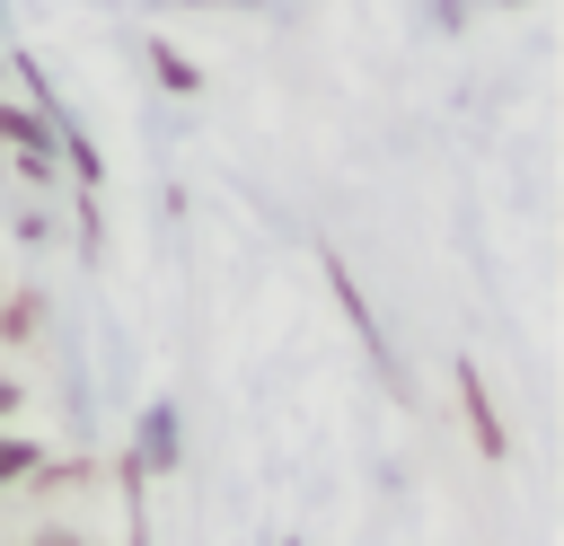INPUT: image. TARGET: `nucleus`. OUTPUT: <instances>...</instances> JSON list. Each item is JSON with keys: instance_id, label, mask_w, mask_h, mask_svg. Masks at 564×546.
I'll return each mask as SVG.
<instances>
[{"instance_id": "nucleus-1", "label": "nucleus", "mask_w": 564, "mask_h": 546, "mask_svg": "<svg viewBox=\"0 0 564 546\" xmlns=\"http://www.w3.org/2000/svg\"><path fill=\"white\" fill-rule=\"evenodd\" d=\"M458 414H467V440H476V458H511V423H502V405H494V387H485V370L476 361H458Z\"/></svg>"}, {"instance_id": "nucleus-3", "label": "nucleus", "mask_w": 564, "mask_h": 546, "mask_svg": "<svg viewBox=\"0 0 564 546\" xmlns=\"http://www.w3.org/2000/svg\"><path fill=\"white\" fill-rule=\"evenodd\" d=\"M132 467H176V405H150L132 432Z\"/></svg>"}, {"instance_id": "nucleus-6", "label": "nucleus", "mask_w": 564, "mask_h": 546, "mask_svg": "<svg viewBox=\"0 0 564 546\" xmlns=\"http://www.w3.org/2000/svg\"><path fill=\"white\" fill-rule=\"evenodd\" d=\"M88 458H35V476H26V493H88Z\"/></svg>"}, {"instance_id": "nucleus-5", "label": "nucleus", "mask_w": 564, "mask_h": 546, "mask_svg": "<svg viewBox=\"0 0 564 546\" xmlns=\"http://www.w3.org/2000/svg\"><path fill=\"white\" fill-rule=\"evenodd\" d=\"M35 458H44V440L18 432V423H0V493H18V484L35 476Z\"/></svg>"}, {"instance_id": "nucleus-8", "label": "nucleus", "mask_w": 564, "mask_h": 546, "mask_svg": "<svg viewBox=\"0 0 564 546\" xmlns=\"http://www.w3.org/2000/svg\"><path fill=\"white\" fill-rule=\"evenodd\" d=\"M18 405H26V387H18L9 370H0V423H18Z\"/></svg>"}, {"instance_id": "nucleus-7", "label": "nucleus", "mask_w": 564, "mask_h": 546, "mask_svg": "<svg viewBox=\"0 0 564 546\" xmlns=\"http://www.w3.org/2000/svg\"><path fill=\"white\" fill-rule=\"evenodd\" d=\"M150 70H159V79H167L176 97H194V88H203V70H194V62L176 53V44H150Z\"/></svg>"}, {"instance_id": "nucleus-2", "label": "nucleus", "mask_w": 564, "mask_h": 546, "mask_svg": "<svg viewBox=\"0 0 564 546\" xmlns=\"http://www.w3.org/2000/svg\"><path fill=\"white\" fill-rule=\"evenodd\" d=\"M0 150L18 159V176H53V114H35V106H9L0 97Z\"/></svg>"}, {"instance_id": "nucleus-4", "label": "nucleus", "mask_w": 564, "mask_h": 546, "mask_svg": "<svg viewBox=\"0 0 564 546\" xmlns=\"http://www.w3.org/2000/svg\"><path fill=\"white\" fill-rule=\"evenodd\" d=\"M44 335V291H9L0 299V343L18 352V343H35Z\"/></svg>"}, {"instance_id": "nucleus-9", "label": "nucleus", "mask_w": 564, "mask_h": 546, "mask_svg": "<svg viewBox=\"0 0 564 546\" xmlns=\"http://www.w3.org/2000/svg\"><path fill=\"white\" fill-rule=\"evenodd\" d=\"M35 546H97V537H79V528H44Z\"/></svg>"}]
</instances>
